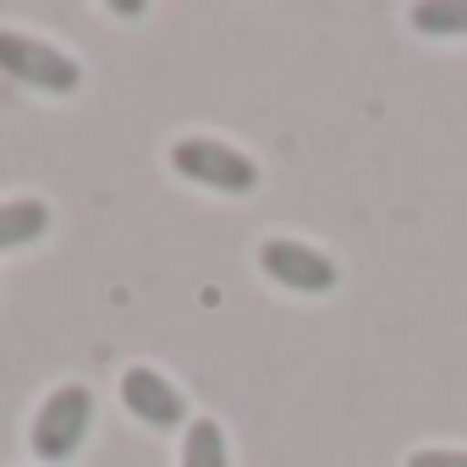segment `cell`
Returning <instances> with one entry per match:
<instances>
[{
	"mask_svg": "<svg viewBox=\"0 0 467 467\" xmlns=\"http://www.w3.org/2000/svg\"><path fill=\"white\" fill-rule=\"evenodd\" d=\"M171 165L198 182V187H214V192H254L259 187V165L231 149V143H214V138H182L171 149Z\"/></svg>",
	"mask_w": 467,
	"mask_h": 467,
	"instance_id": "1",
	"label": "cell"
},
{
	"mask_svg": "<svg viewBox=\"0 0 467 467\" xmlns=\"http://www.w3.org/2000/svg\"><path fill=\"white\" fill-rule=\"evenodd\" d=\"M0 72L17 78V83H34V88H45V94H72V88L83 83V72H78L72 56H61L56 45L28 39V34H17V28H0Z\"/></svg>",
	"mask_w": 467,
	"mask_h": 467,
	"instance_id": "2",
	"label": "cell"
},
{
	"mask_svg": "<svg viewBox=\"0 0 467 467\" xmlns=\"http://www.w3.org/2000/svg\"><path fill=\"white\" fill-rule=\"evenodd\" d=\"M88 418H94V396H88L83 385H61V390L39 407V418H34V456H39V462H67V456L83 445Z\"/></svg>",
	"mask_w": 467,
	"mask_h": 467,
	"instance_id": "3",
	"label": "cell"
},
{
	"mask_svg": "<svg viewBox=\"0 0 467 467\" xmlns=\"http://www.w3.org/2000/svg\"><path fill=\"white\" fill-rule=\"evenodd\" d=\"M259 265H265V275H270L275 286H286V292H330V286L341 281L336 265H330L319 248L292 243V237L265 243V248H259Z\"/></svg>",
	"mask_w": 467,
	"mask_h": 467,
	"instance_id": "4",
	"label": "cell"
},
{
	"mask_svg": "<svg viewBox=\"0 0 467 467\" xmlns=\"http://www.w3.org/2000/svg\"><path fill=\"white\" fill-rule=\"evenodd\" d=\"M121 401H127V412H132L138 423H149V429H176V423H187L182 390H176L165 374L143 368V363L121 374Z\"/></svg>",
	"mask_w": 467,
	"mask_h": 467,
	"instance_id": "5",
	"label": "cell"
},
{
	"mask_svg": "<svg viewBox=\"0 0 467 467\" xmlns=\"http://www.w3.org/2000/svg\"><path fill=\"white\" fill-rule=\"evenodd\" d=\"M45 231H50V203H39V198H12V203H0V254L39 243Z\"/></svg>",
	"mask_w": 467,
	"mask_h": 467,
	"instance_id": "6",
	"label": "cell"
},
{
	"mask_svg": "<svg viewBox=\"0 0 467 467\" xmlns=\"http://www.w3.org/2000/svg\"><path fill=\"white\" fill-rule=\"evenodd\" d=\"M182 467H225V434L214 418H198L187 423V440H182Z\"/></svg>",
	"mask_w": 467,
	"mask_h": 467,
	"instance_id": "7",
	"label": "cell"
},
{
	"mask_svg": "<svg viewBox=\"0 0 467 467\" xmlns=\"http://www.w3.org/2000/svg\"><path fill=\"white\" fill-rule=\"evenodd\" d=\"M407 17L418 34H467V0H423Z\"/></svg>",
	"mask_w": 467,
	"mask_h": 467,
	"instance_id": "8",
	"label": "cell"
},
{
	"mask_svg": "<svg viewBox=\"0 0 467 467\" xmlns=\"http://www.w3.org/2000/svg\"><path fill=\"white\" fill-rule=\"evenodd\" d=\"M407 467H467V451H412Z\"/></svg>",
	"mask_w": 467,
	"mask_h": 467,
	"instance_id": "9",
	"label": "cell"
}]
</instances>
